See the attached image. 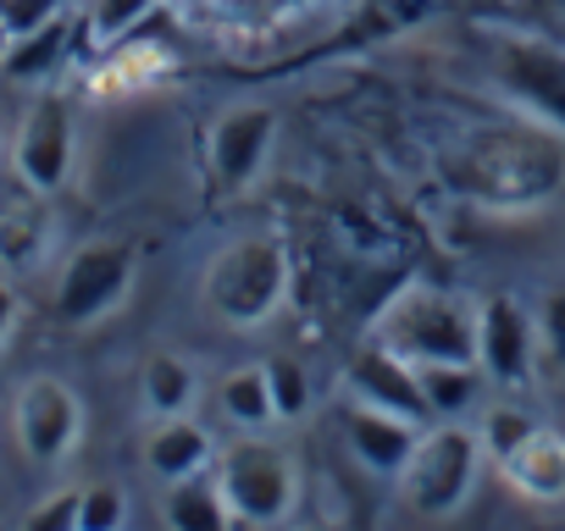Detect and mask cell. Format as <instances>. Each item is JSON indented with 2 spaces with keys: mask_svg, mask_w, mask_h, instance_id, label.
<instances>
[{
  "mask_svg": "<svg viewBox=\"0 0 565 531\" xmlns=\"http://www.w3.org/2000/svg\"><path fill=\"white\" fill-rule=\"evenodd\" d=\"M444 172H449V188L477 205L532 210L565 188V144H559V128L548 122L488 128V133H471L444 161Z\"/></svg>",
  "mask_w": 565,
  "mask_h": 531,
  "instance_id": "1",
  "label": "cell"
},
{
  "mask_svg": "<svg viewBox=\"0 0 565 531\" xmlns=\"http://www.w3.org/2000/svg\"><path fill=\"white\" fill-rule=\"evenodd\" d=\"M289 278H295V260H289L282 232H244V238L222 243L205 260L200 305L222 327L249 333V327H266L282 311V300H289Z\"/></svg>",
  "mask_w": 565,
  "mask_h": 531,
  "instance_id": "2",
  "label": "cell"
},
{
  "mask_svg": "<svg viewBox=\"0 0 565 531\" xmlns=\"http://www.w3.org/2000/svg\"><path fill=\"white\" fill-rule=\"evenodd\" d=\"M383 349L405 355L411 366H438V360H477V300L411 278L383 300L372 316V333Z\"/></svg>",
  "mask_w": 565,
  "mask_h": 531,
  "instance_id": "3",
  "label": "cell"
},
{
  "mask_svg": "<svg viewBox=\"0 0 565 531\" xmlns=\"http://www.w3.org/2000/svg\"><path fill=\"white\" fill-rule=\"evenodd\" d=\"M477 51H482L488 84L510 106H521L532 122H548L565 133V45L537 40V34L510 29V23H482Z\"/></svg>",
  "mask_w": 565,
  "mask_h": 531,
  "instance_id": "4",
  "label": "cell"
},
{
  "mask_svg": "<svg viewBox=\"0 0 565 531\" xmlns=\"http://www.w3.org/2000/svg\"><path fill=\"white\" fill-rule=\"evenodd\" d=\"M482 437L460 421H433L411 454V465L399 470V503L416 514V520H449L471 503L477 492V476H482Z\"/></svg>",
  "mask_w": 565,
  "mask_h": 531,
  "instance_id": "5",
  "label": "cell"
},
{
  "mask_svg": "<svg viewBox=\"0 0 565 531\" xmlns=\"http://www.w3.org/2000/svg\"><path fill=\"white\" fill-rule=\"evenodd\" d=\"M134 278H139V249L128 238H89L62 260L51 289V316L62 327H100L128 305Z\"/></svg>",
  "mask_w": 565,
  "mask_h": 531,
  "instance_id": "6",
  "label": "cell"
},
{
  "mask_svg": "<svg viewBox=\"0 0 565 531\" xmlns=\"http://www.w3.org/2000/svg\"><path fill=\"white\" fill-rule=\"evenodd\" d=\"M222 492L233 503V525H282L300 503V465L282 443L238 437L216 454Z\"/></svg>",
  "mask_w": 565,
  "mask_h": 531,
  "instance_id": "7",
  "label": "cell"
},
{
  "mask_svg": "<svg viewBox=\"0 0 565 531\" xmlns=\"http://www.w3.org/2000/svg\"><path fill=\"white\" fill-rule=\"evenodd\" d=\"M73 161H78V117H73V100L45 89L29 100V111L18 117V133H12V172L29 194H56L67 188L73 177Z\"/></svg>",
  "mask_w": 565,
  "mask_h": 531,
  "instance_id": "8",
  "label": "cell"
},
{
  "mask_svg": "<svg viewBox=\"0 0 565 531\" xmlns=\"http://www.w3.org/2000/svg\"><path fill=\"white\" fill-rule=\"evenodd\" d=\"M12 437L29 454V465H67L84 443V399L62 377H29L12 399Z\"/></svg>",
  "mask_w": 565,
  "mask_h": 531,
  "instance_id": "9",
  "label": "cell"
},
{
  "mask_svg": "<svg viewBox=\"0 0 565 531\" xmlns=\"http://www.w3.org/2000/svg\"><path fill=\"white\" fill-rule=\"evenodd\" d=\"M537 316L515 294L477 300V366L493 388H521L537 366Z\"/></svg>",
  "mask_w": 565,
  "mask_h": 531,
  "instance_id": "10",
  "label": "cell"
},
{
  "mask_svg": "<svg viewBox=\"0 0 565 531\" xmlns=\"http://www.w3.org/2000/svg\"><path fill=\"white\" fill-rule=\"evenodd\" d=\"M271 139H277V111L260 106V100H238L227 106L211 133H205V172L216 188H249L255 172L266 166L271 155Z\"/></svg>",
  "mask_w": 565,
  "mask_h": 531,
  "instance_id": "11",
  "label": "cell"
},
{
  "mask_svg": "<svg viewBox=\"0 0 565 531\" xmlns=\"http://www.w3.org/2000/svg\"><path fill=\"white\" fill-rule=\"evenodd\" d=\"M339 432H344V448L350 459L377 476V481H399V470L411 465L416 443H422V421L411 415H394V410H377V404H361V399H344L339 410Z\"/></svg>",
  "mask_w": 565,
  "mask_h": 531,
  "instance_id": "12",
  "label": "cell"
},
{
  "mask_svg": "<svg viewBox=\"0 0 565 531\" xmlns=\"http://www.w3.org/2000/svg\"><path fill=\"white\" fill-rule=\"evenodd\" d=\"M344 399H361V404H377V410H394V415L433 426V410H427V393H422V366L383 349L377 338H366L355 349V360L344 371Z\"/></svg>",
  "mask_w": 565,
  "mask_h": 531,
  "instance_id": "13",
  "label": "cell"
},
{
  "mask_svg": "<svg viewBox=\"0 0 565 531\" xmlns=\"http://www.w3.org/2000/svg\"><path fill=\"white\" fill-rule=\"evenodd\" d=\"M78 34H89V23H84L73 7L51 12L45 23H34V29L12 34L7 62H0V78H12V84H51V78L73 62Z\"/></svg>",
  "mask_w": 565,
  "mask_h": 531,
  "instance_id": "14",
  "label": "cell"
},
{
  "mask_svg": "<svg viewBox=\"0 0 565 531\" xmlns=\"http://www.w3.org/2000/svg\"><path fill=\"white\" fill-rule=\"evenodd\" d=\"M161 78H172V51L128 34V40L106 45L100 67L89 73V95L95 100H128V95H150Z\"/></svg>",
  "mask_w": 565,
  "mask_h": 531,
  "instance_id": "15",
  "label": "cell"
},
{
  "mask_svg": "<svg viewBox=\"0 0 565 531\" xmlns=\"http://www.w3.org/2000/svg\"><path fill=\"white\" fill-rule=\"evenodd\" d=\"M205 465H216V443H211V432L194 421V410L189 415H161L150 432H145V470L167 487V481H183V476H194V470H205Z\"/></svg>",
  "mask_w": 565,
  "mask_h": 531,
  "instance_id": "16",
  "label": "cell"
},
{
  "mask_svg": "<svg viewBox=\"0 0 565 531\" xmlns=\"http://www.w3.org/2000/svg\"><path fill=\"white\" fill-rule=\"evenodd\" d=\"M499 470L526 503H565V432L537 426Z\"/></svg>",
  "mask_w": 565,
  "mask_h": 531,
  "instance_id": "17",
  "label": "cell"
},
{
  "mask_svg": "<svg viewBox=\"0 0 565 531\" xmlns=\"http://www.w3.org/2000/svg\"><path fill=\"white\" fill-rule=\"evenodd\" d=\"M161 520L178 525V531H227L233 525V503L222 492V476L216 465L183 476V481H167V498H161Z\"/></svg>",
  "mask_w": 565,
  "mask_h": 531,
  "instance_id": "18",
  "label": "cell"
},
{
  "mask_svg": "<svg viewBox=\"0 0 565 531\" xmlns=\"http://www.w3.org/2000/svg\"><path fill=\"white\" fill-rule=\"evenodd\" d=\"M139 399H145V415L150 421L189 415L194 399H200V371L183 355H150L145 371H139Z\"/></svg>",
  "mask_w": 565,
  "mask_h": 531,
  "instance_id": "19",
  "label": "cell"
},
{
  "mask_svg": "<svg viewBox=\"0 0 565 531\" xmlns=\"http://www.w3.org/2000/svg\"><path fill=\"white\" fill-rule=\"evenodd\" d=\"M216 404L222 415L238 426V432H266L277 421V404H271V377H266V360L260 366H233L216 388Z\"/></svg>",
  "mask_w": 565,
  "mask_h": 531,
  "instance_id": "20",
  "label": "cell"
},
{
  "mask_svg": "<svg viewBox=\"0 0 565 531\" xmlns=\"http://www.w3.org/2000/svg\"><path fill=\"white\" fill-rule=\"evenodd\" d=\"M482 366L477 360H438V366H422V393H427V410L433 421H460L477 393H482Z\"/></svg>",
  "mask_w": 565,
  "mask_h": 531,
  "instance_id": "21",
  "label": "cell"
},
{
  "mask_svg": "<svg viewBox=\"0 0 565 531\" xmlns=\"http://www.w3.org/2000/svg\"><path fill=\"white\" fill-rule=\"evenodd\" d=\"M51 249V216L40 205L0 210V272H34Z\"/></svg>",
  "mask_w": 565,
  "mask_h": 531,
  "instance_id": "22",
  "label": "cell"
},
{
  "mask_svg": "<svg viewBox=\"0 0 565 531\" xmlns=\"http://www.w3.org/2000/svg\"><path fill=\"white\" fill-rule=\"evenodd\" d=\"M438 12H444V0H361V34L366 40H394V34L422 29Z\"/></svg>",
  "mask_w": 565,
  "mask_h": 531,
  "instance_id": "23",
  "label": "cell"
},
{
  "mask_svg": "<svg viewBox=\"0 0 565 531\" xmlns=\"http://www.w3.org/2000/svg\"><path fill=\"white\" fill-rule=\"evenodd\" d=\"M156 7H161V0H89V12H84L89 40L106 51V45H117V40L139 34V29L150 23V12H156Z\"/></svg>",
  "mask_w": 565,
  "mask_h": 531,
  "instance_id": "24",
  "label": "cell"
},
{
  "mask_svg": "<svg viewBox=\"0 0 565 531\" xmlns=\"http://www.w3.org/2000/svg\"><path fill=\"white\" fill-rule=\"evenodd\" d=\"M532 432H537V421L521 404H493V410H482V426H477V437H482V448H488L493 465H504Z\"/></svg>",
  "mask_w": 565,
  "mask_h": 531,
  "instance_id": "25",
  "label": "cell"
},
{
  "mask_svg": "<svg viewBox=\"0 0 565 531\" xmlns=\"http://www.w3.org/2000/svg\"><path fill=\"white\" fill-rule=\"evenodd\" d=\"M266 377H271L277 421H300V415L311 410V377H306V366H300V360L277 355V360H266Z\"/></svg>",
  "mask_w": 565,
  "mask_h": 531,
  "instance_id": "26",
  "label": "cell"
},
{
  "mask_svg": "<svg viewBox=\"0 0 565 531\" xmlns=\"http://www.w3.org/2000/svg\"><path fill=\"white\" fill-rule=\"evenodd\" d=\"M532 316H537V355L548 366H565V283L559 289H543L537 305H532Z\"/></svg>",
  "mask_w": 565,
  "mask_h": 531,
  "instance_id": "27",
  "label": "cell"
},
{
  "mask_svg": "<svg viewBox=\"0 0 565 531\" xmlns=\"http://www.w3.org/2000/svg\"><path fill=\"white\" fill-rule=\"evenodd\" d=\"M128 525V492L111 481L84 487V509H78V531H117Z\"/></svg>",
  "mask_w": 565,
  "mask_h": 531,
  "instance_id": "28",
  "label": "cell"
},
{
  "mask_svg": "<svg viewBox=\"0 0 565 531\" xmlns=\"http://www.w3.org/2000/svg\"><path fill=\"white\" fill-rule=\"evenodd\" d=\"M78 509H84V487H56L23 514V525H34V531H78Z\"/></svg>",
  "mask_w": 565,
  "mask_h": 531,
  "instance_id": "29",
  "label": "cell"
},
{
  "mask_svg": "<svg viewBox=\"0 0 565 531\" xmlns=\"http://www.w3.org/2000/svg\"><path fill=\"white\" fill-rule=\"evenodd\" d=\"M67 0H0V18H7V29L12 34H23V29H34V23H45L51 12H62Z\"/></svg>",
  "mask_w": 565,
  "mask_h": 531,
  "instance_id": "30",
  "label": "cell"
},
{
  "mask_svg": "<svg viewBox=\"0 0 565 531\" xmlns=\"http://www.w3.org/2000/svg\"><path fill=\"white\" fill-rule=\"evenodd\" d=\"M260 7H271V0H189V12H200V18H216V23L255 18Z\"/></svg>",
  "mask_w": 565,
  "mask_h": 531,
  "instance_id": "31",
  "label": "cell"
},
{
  "mask_svg": "<svg viewBox=\"0 0 565 531\" xmlns=\"http://www.w3.org/2000/svg\"><path fill=\"white\" fill-rule=\"evenodd\" d=\"M18 316H23V305H18L12 283H0V349H7V338L18 333Z\"/></svg>",
  "mask_w": 565,
  "mask_h": 531,
  "instance_id": "32",
  "label": "cell"
},
{
  "mask_svg": "<svg viewBox=\"0 0 565 531\" xmlns=\"http://www.w3.org/2000/svg\"><path fill=\"white\" fill-rule=\"evenodd\" d=\"M532 7H543V12H554V18H565V0H532Z\"/></svg>",
  "mask_w": 565,
  "mask_h": 531,
  "instance_id": "33",
  "label": "cell"
},
{
  "mask_svg": "<svg viewBox=\"0 0 565 531\" xmlns=\"http://www.w3.org/2000/svg\"><path fill=\"white\" fill-rule=\"evenodd\" d=\"M7 45H12V29H7V18H0V62H7Z\"/></svg>",
  "mask_w": 565,
  "mask_h": 531,
  "instance_id": "34",
  "label": "cell"
},
{
  "mask_svg": "<svg viewBox=\"0 0 565 531\" xmlns=\"http://www.w3.org/2000/svg\"><path fill=\"white\" fill-rule=\"evenodd\" d=\"M482 7H510V0H482Z\"/></svg>",
  "mask_w": 565,
  "mask_h": 531,
  "instance_id": "35",
  "label": "cell"
}]
</instances>
